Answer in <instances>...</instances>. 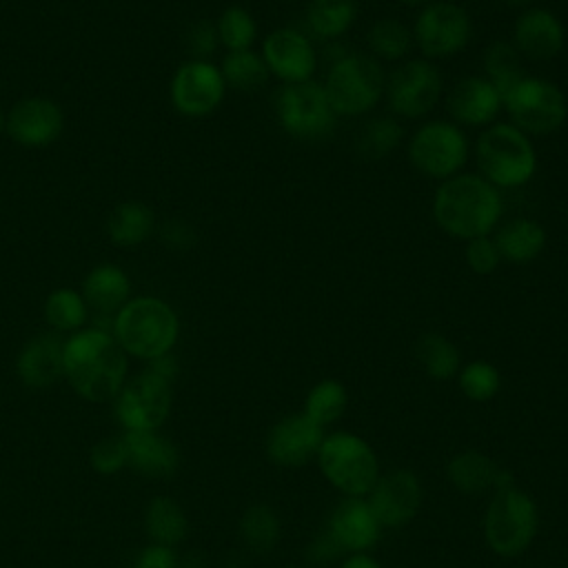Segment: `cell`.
Returning a JSON list of instances; mask_svg holds the SVG:
<instances>
[{
  "label": "cell",
  "mask_w": 568,
  "mask_h": 568,
  "mask_svg": "<svg viewBox=\"0 0 568 568\" xmlns=\"http://www.w3.org/2000/svg\"><path fill=\"white\" fill-rule=\"evenodd\" d=\"M499 260H501V255H499V248L493 237L479 235V237H473L466 242V264L477 275L493 273L499 266Z\"/></svg>",
  "instance_id": "41"
},
{
  "label": "cell",
  "mask_w": 568,
  "mask_h": 568,
  "mask_svg": "<svg viewBox=\"0 0 568 568\" xmlns=\"http://www.w3.org/2000/svg\"><path fill=\"white\" fill-rule=\"evenodd\" d=\"M280 530V517L266 504L248 506L240 519V537L257 555L271 552L277 546Z\"/></svg>",
  "instance_id": "31"
},
{
  "label": "cell",
  "mask_w": 568,
  "mask_h": 568,
  "mask_svg": "<svg viewBox=\"0 0 568 568\" xmlns=\"http://www.w3.org/2000/svg\"><path fill=\"white\" fill-rule=\"evenodd\" d=\"M501 260L513 264H528L539 257L546 246V231L535 220L517 217L504 224L495 237Z\"/></svg>",
  "instance_id": "25"
},
{
  "label": "cell",
  "mask_w": 568,
  "mask_h": 568,
  "mask_svg": "<svg viewBox=\"0 0 568 568\" xmlns=\"http://www.w3.org/2000/svg\"><path fill=\"white\" fill-rule=\"evenodd\" d=\"M262 58L268 73L286 84H297L311 80L317 58L311 40L291 27L275 29L266 36L262 44Z\"/></svg>",
  "instance_id": "17"
},
{
  "label": "cell",
  "mask_w": 568,
  "mask_h": 568,
  "mask_svg": "<svg viewBox=\"0 0 568 568\" xmlns=\"http://www.w3.org/2000/svg\"><path fill=\"white\" fill-rule=\"evenodd\" d=\"M357 18L355 0H313L306 9L308 29L322 40H335L346 33Z\"/></svg>",
  "instance_id": "28"
},
{
  "label": "cell",
  "mask_w": 568,
  "mask_h": 568,
  "mask_svg": "<svg viewBox=\"0 0 568 568\" xmlns=\"http://www.w3.org/2000/svg\"><path fill=\"white\" fill-rule=\"evenodd\" d=\"M344 555L337 544L326 535V530L313 541V546L308 548V559L315 561V564H326V561H333L335 557Z\"/></svg>",
  "instance_id": "44"
},
{
  "label": "cell",
  "mask_w": 568,
  "mask_h": 568,
  "mask_svg": "<svg viewBox=\"0 0 568 568\" xmlns=\"http://www.w3.org/2000/svg\"><path fill=\"white\" fill-rule=\"evenodd\" d=\"M475 155L481 178L501 189L526 184L537 169V153L530 138L510 122L488 126L477 138Z\"/></svg>",
  "instance_id": "4"
},
{
  "label": "cell",
  "mask_w": 568,
  "mask_h": 568,
  "mask_svg": "<svg viewBox=\"0 0 568 568\" xmlns=\"http://www.w3.org/2000/svg\"><path fill=\"white\" fill-rule=\"evenodd\" d=\"M473 27L464 7L446 0L426 4L413 29V38L426 58H448L459 53L470 40Z\"/></svg>",
  "instance_id": "12"
},
{
  "label": "cell",
  "mask_w": 568,
  "mask_h": 568,
  "mask_svg": "<svg viewBox=\"0 0 568 568\" xmlns=\"http://www.w3.org/2000/svg\"><path fill=\"white\" fill-rule=\"evenodd\" d=\"M44 317L55 331H75L87 320V302L71 288H58L47 297Z\"/></svg>",
  "instance_id": "37"
},
{
  "label": "cell",
  "mask_w": 568,
  "mask_h": 568,
  "mask_svg": "<svg viewBox=\"0 0 568 568\" xmlns=\"http://www.w3.org/2000/svg\"><path fill=\"white\" fill-rule=\"evenodd\" d=\"M106 231L115 244L135 246L151 235L153 213L140 202H124L111 211Z\"/></svg>",
  "instance_id": "29"
},
{
  "label": "cell",
  "mask_w": 568,
  "mask_h": 568,
  "mask_svg": "<svg viewBox=\"0 0 568 568\" xmlns=\"http://www.w3.org/2000/svg\"><path fill=\"white\" fill-rule=\"evenodd\" d=\"M537 528L539 508L526 490L517 486L495 490L484 515V539L495 555L519 557L532 544Z\"/></svg>",
  "instance_id": "5"
},
{
  "label": "cell",
  "mask_w": 568,
  "mask_h": 568,
  "mask_svg": "<svg viewBox=\"0 0 568 568\" xmlns=\"http://www.w3.org/2000/svg\"><path fill=\"white\" fill-rule=\"evenodd\" d=\"M446 475L450 484L466 493V495H479L484 490H501L513 484V475L497 466L488 455L477 450H464L450 457L446 464Z\"/></svg>",
  "instance_id": "24"
},
{
  "label": "cell",
  "mask_w": 568,
  "mask_h": 568,
  "mask_svg": "<svg viewBox=\"0 0 568 568\" xmlns=\"http://www.w3.org/2000/svg\"><path fill=\"white\" fill-rule=\"evenodd\" d=\"M408 160L419 173L435 180H448L466 164L468 140L453 122H426L410 138Z\"/></svg>",
  "instance_id": "11"
},
{
  "label": "cell",
  "mask_w": 568,
  "mask_h": 568,
  "mask_svg": "<svg viewBox=\"0 0 568 568\" xmlns=\"http://www.w3.org/2000/svg\"><path fill=\"white\" fill-rule=\"evenodd\" d=\"M257 24L242 7H229L217 20V38L229 51H246L255 42Z\"/></svg>",
  "instance_id": "39"
},
{
  "label": "cell",
  "mask_w": 568,
  "mask_h": 568,
  "mask_svg": "<svg viewBox=\"0 0 568 568\" xmlns=\"http://www.w3.org/2000/svg\"><path fill=\"white\" fill-rule=\"evenodd\" d=\"M144 530L151 544L175 548L180 541H184L189 532V519L184 508L175 499L158 495L146 504Z\"/></svg>",
  "instance_id": "26"
},
{
  "label": "cell",
  "mask_w": 568,
  "mask_h": 568,
  "mask_svg": "<svg viewBox=\"0 0 568 568\" xmlns=\"http://www.w3.org/2000/svg\"><path fill=\"white\" fill-rule=\"evenodd\" d=\"M386 95L390 109L402 118L428 115L442 95V73L428 60H408L393 71Z\"/></svg>",
  "instance_id": "13"
},
{
  "label": "cell",
  "mask_w": 568,
  "mask_h": 568,
  "mask_svg": "<svg viewBox=\"0 0 568 568\" xmlns=\"http://www.w3.org/2000/svg\"><path fill=\"white\" fill-rule=\"evenodd\" d=\"M366 501L382 528H402L422 506V484L415 473L397 468L379 475Z\"/></svg>",
  "instance_id": "15"
},
{
  "label": "cell",
  "mask_w": 568,
  "mask_h": 568,
  "mask_svg": "<svg viewBox=\"0 0 568 568\" xmlns=\"http://www.w3.org/2000/svg\"><path fill=\"white\" fill-rule=\"evenodd\" d=\"M399 140L402 126L395 118H373L362 126L355 149L366 160H382L395 151Z\"/></svg>",
  "instance_id": "35"
},
{
  "label": "cell",
  "mask_w": 568,
  "mask_h": 568,
  "mask_svg": "<svg viewBox=\"0 0 568 568\" xmlns=\"http://www.w3.org/2000/svg\"><path fill=\"white\" fill-rule=\"evenodd\" d=\"M324 426L315 424L308 415L295 413L275 422L266 435V457L275 466L297 468L317 457L324 442Z\"/></svg>",
  "instance_id": "14"
},
{
  "label": "cell",
  "mask_w": 568,
  "mask_h": 568,
  "mask_svg": "<svg viewBox=\"0 0 568 568\" xmlns=\"http://www.w3.org/2000/svg\"><path fill=\"white\" fill-rule=\"evenodd\" d=\"M366 42L371 51L382 60H399L413 44V33L399 20L386 18L371 24Z\"/></svg>",
  "instance_id": "36"
},
{
  "label": "cell",
  "mask_w": 568,
  "mask_h": 568,
  "mask_svg": "<svg viewBox=\"0 0 568 568\" xmlns=\"http://www.w3.org/2000/svg\"><path fill=\"white\" fill-rule=\"evenodd\" d=\"M133 568H182V564H180L175 548L149 544L146 548H142L138 552Z\"/></svg>",
  "instance_id": "42"
},
{
  "label": "cell",
  "mask_w": 568,
  "mask_h": 568,
  "mask_svg": "<svg viewBox=\"0 0 568 568\" xmlns=\"http://www.w3.org/2000/svg\"><path fill=\"white\" fill-rule=\"evenodd\" d=\"M275 113L282 129L304 142H317L333 133L337 113L333 111L326 91L317 82L284 84L275 100Z\"/></svg>",
  "instance_id": "8"
},
{
  "label": "cell",
  "mask_w": 568,
  "mask_h": 568,
  "mask_svg": "<svg viewBox=\"0 0 568 568\" xmlns=\"http://www.w3.org/2000/svg\"><path fill=\"white\" fill-rule=\"evenodd\" d=\"M339 568H382L379 561L375 557H371L368 552H351Z\"/></svg>",
  "instance_id": "45"
},
{
  "label": "cell",
  "mask_w": 568,
  "mask_h": 568,
  "mask_svg": "<svg viewBox=\"0 0 568 568\" xmlns=\"http://www.w3.org/2000/svg\"><path fill=\"white\" fill-rule=\"evenodd\" d=\"M217 40V27H213L211 22H197L189 33V49L195 55H209L215 49Z\"/></svg>",
  "instance_id": "43"
},
{
  "label": "cell",
  "mask_w": 568,
  "mask_h": 568,
  "mask_svg": "<svg viewBox=\"0 0 568 568\" xmlns=\"http://www.w3.org/2000/svg\"><path fill=\"white\" fill-rule=\"evenodd\" d=\"M62 362L71 388L93 404L115 399L126 382V353L102 328L73 333L64 342Z\"/></svg>",
  "instance_id": "1"
},
{
  "label": "cell",
  "mask_w": 568,
  "mask_h": 568,
  "mask_svg": "<svg viewBox=\"0 0 568 568\" xmlns=\"http://www.w3.org/2000/svg\"><path fill=\"white\" fill-rule=\"evenodd\" d=\"M7 131L24 146L49 144L62 131V111L47 98H27L11 109Z\"/></svg>",
  "instance_id": "20"
},
{
  "label": "cell",
  "mask_w": 568,
  "mask_h": 568,
  "mask_svg": "<svg viewBox=\"0 0 568 568\" xmlns=\"http://www.w3.org/2000/svg\"><path fill=\"white\" fill-rule=\"evenodd\" d=\"M510 124L526 135H550L564 126L568 118V104L559 87L541 78H521L501 98Z\"/></svg>",
  "instance_id": "9"
},
{
  "label": "cell",
  "mask_w": 568,
  "mask_h": 568,
  "mask_svg": "<svg viewBox=\"0 0 568 568\" xmlns=\"http://www.w3.org/2000/svg\"><path fill=\"white\" fill-rule=\"evenodd\" d=\"M322 87L337 115L355 118L368 113L379 102L384 91V71L375 58L348 53L331 64Z\"/></svg>",
  "instance_id": "7"
},
{
  "label": "cell",
  "mask_w": 568,
  "mask_h": 568,
  "mask_svg": "<svg viewBox=\"0 0 568 568\" xmlns=\"http://www.w3.org/2000/svg\"><path fill=\"white\" fill-rule=\"evenodd\" d=\"M415 355L426 375L433 379L444 382L459 373V351L439 333H424L415 344Z\"/></svg>",
  "instance_id": "30"
},
{
  "label": "cell",
  "mask_w": 568,
  "mask_h": 568,
  "mask_svg": "<svg viewBox=\"0 0 568 568\" xmlns=\"http://www.w3.org/2000/svg\"><path fill=\"white\" fill-rule=\"evenodd\" d=\"M346 404H348V395L344 384L337 379H322L308 390L302 413L308 415L315 424L326 426L337 422L344 415Z\"/></svg>",
  "instance_id": "33"
},
{
  "label": "cell",
  "mask_w": 568,
  "mask_h": 568,
  "mask_svg": "<svg viewBox=\"0 0 568 568\" xmlns=\"http://www.w3.org/2000/svg\"><path fill=\"white\" fill-rule=\"evenodd\" d=\"M180 322L175 311L158 297L126 302L113 320V337L124 353L140 359L169 355L178 342Z\"/></svg>",
  "instance_id": "3"
},
{
  "label": "cell",
  "mask_w": 568,
  "mask_h": 568,
  "mask_svg": "<svg viewBox=\"0 0 568 568\" xmlns=\"http://www.w3.org/2000/svg\"><path fill=\"white\" fill-rule=\"evenodd\" d=\"M224 84H231L233 89L240 91H253L262 87L268 80V69L262 55L253 53L251 49L246 51H231L220 69Z\"/></svg>",
  "instance_id": "34"
},
{
  "label": "cell",
  "mask_w": 568,
  "mask_h": 568,
  "mask_svg": "<svg viewBox=\"0 0 568 568\" xmlns=\"http://www.w3.org/2000/svg\"><path fill=\"white\" fill-rule=\"evenodd\" d=\"M484 69H486V80L499 91L501 98L524 78L519 51L515 49V44H508L501 40L493 42L486 49Z\"/></svg>",
  "instance_id": "32"
},
{
  "label": "cell",
  "mask_w": 568,
  "mask_h": 568,
  "mask_svg": "<svg viewBox=\"0 0 568 568\" xmlns=\"http://www.w3.org/2000/svg\"><path fill=\"white\" fill-rule=\"evenodd\" d=\"M506 2H510V4H521V2H526V0H506Z\"/></svg>",
  "instance_id": "47"
},
{
  "label": "cell",
  "mask_w": 568,
  "mask_h": 568,
  "mask_svg": "<svg viewBox=\"0 0 568 568\" xmlns=\"http://www.w3.org/2000/svg\"><path fill=\"white\" fill-rule=\"evenodd\" d=\"M399 2H404V4H424V2H433V0H399Z\"/></svg>",
  "instance_id": "46"
},
{
  "label": "cell",
  "mask_w": 568,
  "mask_h": 568,
  "mask_svg": "<svg viewBox=\"0 0 568 568\" xmlns=\"http://www.w3.org/2000/svg\"><path fill=\"white\" fill-rule=\"evenodd\" d=\"M171 382L151 368L124 382L115 395V419L124 433L158 430L171 413Z\"/></svg>",
  "instance_id": "10"
},
{
  "label": "cell",
  "mask_w": 568,
  "mask_h": 568,
  "mask_svg": "<svg viewBox=\"0 0 568 568\" xmlns=\"http://www.w3.org/2000/svg\"><path fill=\"white\" fill-rule=\"evenodd\" d=\"M62 348L64 342H60L55 335H38L29 339L16 359V371L22 384L42 390L64 377Z\"/></svg>",
  "instance_id": "23"
},
{
  "label": "cell",
  "mask_w": 568,
  "mask_h": 568,
  "mask_svg": "<svg viewBox=\"0 0 568 568\" xmlns=\"http://www.w3.org/2000/svg\"><path fill=\"white\" fill-rule=\"evenodd\" d=\"M126 466L149 479H169L180 468L178 446L158 430L124 433Z\"/></svg>",
  "instance_id": "19"
},
{
  "label": "cell",
  "mask_w": 568,
  "mask_h": 568,
  "mask_svg": "<svg viewBox=\"0 0 568 568\" xmlns=\"http://www.w3.org/2000/svg\"><path fill=\"white\" fill-rule=\"evenodd\" d=\"M515 49L530 60H552L564 47V24L548 9H528L515 22Z\"/></svg>",
  "instance_id": "21"
},
{
  "label": "cell",
  "mask_w": 568,
  "mask_h": 568,
  "mask_svg": "<svg viewBox=\"0 0 568 568\" xmlns=\"http://www.w3.org/2000/svg\"><path fill=\"white\" fill-rule=\"evenodd\" d=\"M0 129H2V113H0Z\"/></svg>",
  "instance_id": "48"
},
{
  "label": "cell",
  "mask_w": 568,
  "mask_h": 568,
  "mask_svg": "<svg viewBox=\"0 0 568 568\" xmlns=\"http://www.w3.org/2000/svg\"><path fill=\"white\" fill-rule=\"evenodd\" d=\"M224 78L217 67L195 60L182 64L171 82V100L184 115H206L224 98Z\"/></svg>",
  "instance_id": "16"
},
{
  "label": "cell",
  "mask_w": 568,
  "mask_h": 568,
  "mask_svg": "<svg viewBox=\"0 0 568 568\" xmlns=\"http://www.w3.org/2000/svg\"><path fill=\"white\" fill-rule=\"evenodd\" d=\"M89 464L98 475H115L126 466V448L122 437H102L89 450Z\"/></svg>",
  "instance_id": "40"
},
{
  "label": "cell",
  "mask_w": 568,
  "mask_h": 568,
  "mask_svg": "<svg viewBox=\"0 0 568 568\" xmlns=\"http://www.w3.org/2000/svg\"><path fill=\"white\" fill-rule=\"evenodd\" d=\"M322 475L346 497H364L379 479V462L366 439L353 433H331L317 450Z\"/></svg>",
  "instance_id": "6"
},
{
  "label": "cell",
  "mask_w": 568,
  "mask_h": 568,
  "mask_svg": "<svg viewBox=\"0 0 568 568\" xmlns=\"http://www.w3.org/2000/svg\"><path fill=\"white\" fill-rule=\"evenodd\" d=\"M82 293L84 302L100 313L120 311L129 295V280L115 266H98L87 275Z\"/></svg>",
  "instance_id": "27"
},
{
  "label": "cell",
  "mask_w": 568,
  "mask_h": 568,
  "mask_svg": "<svg viewBox=\"0 0 568 568\" xmlns=\"http://www.w3.org/2000/svg\"><path fill=\"white\" fill-rule=\"evenodd\" d=\"M326 535L346 555L366 552L379 541L382 526L364 497H344L328 517Z\"/></svg>",
  "instance_id": "18"
},
{
  "label": "cell",
  "mask_w": 568,
  "mask_h": 568,
  "mask_svg": "<svg viewBox=\"0 0 568 568\" xmlns=\"http://www.w3.org/2000/svg\"><path fill=\"white\" fill-rule=\"evenodd\" d=\"M446 106L455 122L468 124V126H484L495 120L504 102L499 91L486 78L473 75V78H462L450 89Z\"/></svg>",
  "instance_id": "22"
},
{
  "label": "cell",
  "mask_w": 568,
  "mask_h": 568,
  "mask_svg": "<svg viewBox=\"0 0 568 568\" xmlns=\"http://www.w3.org/2000/svg\"><path fill=\"white\" fill-rule=\"evenodd\" d=\"M501 215V195L481 175L457 173L442 182L433 197L437 226L459 240L488 235Z\"/></svg>",
  "instance_id": "2"
},
{
  "label": "cell",
  "mask_w": 568,
  "mask_h": 568,
  "mask_svg": "<svg viewBox=\"0 0 568 568\" xmlns=\"http://www.w3.org/2000/svg\"><path fill=\"white\" fill-rule=\"evenodd\" d=\"M457 382H459L462 393L468 399L488 402L497 395V390L501 386V375L490 362L475 359V362H468L464 368H459Z\"/></svg>",
  "instance_id": "38"
}]
</instances>
